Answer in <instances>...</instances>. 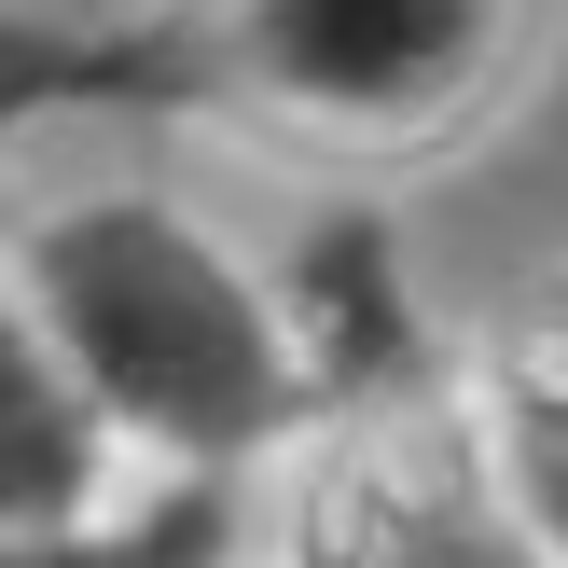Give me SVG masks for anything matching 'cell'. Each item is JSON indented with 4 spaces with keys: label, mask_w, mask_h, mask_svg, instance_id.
Returning a JSON list of instances; mask_svg holds the SVG:
<instances>
[{
    "label": "cell",
    "mask_w": 568,
    "mask_h": 568,
    "mask_svg": "<svg viewBox=\"0 0 568 568\" xmlns=\"http://www.w3.org/2000/svg\"><path fill=\"white\" fill-rule=\"evenodd\" d=\"M28 333L70 361L111 444L166 458V486H236L305 430L277 292L166 194H70L28 222Z\"/></svg>",
    "instance_id": "cell-1"
},
{
    "label": "cell",
    "mask_w": 568,
    "mask_h": 568,
    "mask_svg": "<svg viewBox=\"0 0 568 568\" xmlns=\"http://www.w3.org/2000/svg\"><path fill=\"white\" fill-rule=\"evenodd\" d=\"M166 28L194 111H250L333 153H416L499 98L527 0H209Z\"/></svg>",
    "instance_id": "cell-2"
},
{
    "label": "cell",
    "mask_w": 568,
    "mask_h": 568,
    "mask_svg": "<svg viewBox=\"0 0 568 568\" xmlns=\"http://www.w3.org/2000/svg\"><path fill=\"white\" fill-rule=\"evenodd\" d=\"M292 444L305 458H292V514H277L292 568H541L444 361L320 403Z\"/></svg>",
    "instance_id": "cell-3"
},
{
    "label": "cell",
    "mask_w": 568,
    "mask_h": 568,
    "mask_svg": "<svg viewBox=\"0 0 568 568\" xmlns=\"http://www.w3.org/2000/svg\"><path fill=\"white\" fill-rule=\"evenodd\" d=\"M458 416H471V444H486L499 499H514L527 555L568 568V264L486 333V361L458 375Z\"/></svg>",
    "instance_id": "cell-4"
},
{
    "label": "cell",
    "mask_w": 568,
    "mask_h": 568,
    "mask_svg": "<svg viewBox=\"0 0 568 568\" xmlns=\"http://www.w3.org/2000/svg\"><path fill=\"white\" fill-rule=\"evenodd\" d=\"M98 499H111V430L70 388V361L28 333V305L0 292V541L98 527Z\"/></svg>",
    "instance_id": "cell-5"
},
{
    "label": "cell",
    "mask_w": 568,
    "mask_h": 568,
    "mask_svg": "<svg viewBox=\"0 0 568 568\" xmlns=\"http://www.w3.org/2000/svg\"><path fill=\"white\" fill-rule=\"evenodd\" d=\"M70 111H194L181 83V28H83V14H14L0 0V153L28 125H70Z\"/></svg>",
    "instance_id": "cell-6"
},
{
    "label": "cell",
    "mask_w": 568,
    "mask_h": 568,
    "mask_svg": "<svg viewBox=\"0 0 568 568\" xmlns=\"http://www.w3.org/2000/svg\"><path fill=\"white\" fill-rule=\"evenodd\" d=\"M222 555H236L222 486H166V499H139V514L55 527V541H0V568H222Z\"/></svg>",
    "instance_id": "cell-7"
},
{
    "label": "cell",
    "mask_w": 568,
    "mask_h": 568,
    "mask_svg": "<svg viewBox=\"0 0 568 568\" xmlns=\"http://www.w3.org/2000/svg\"><path fill=\"white\" fill-rule=\"evenodd\" d=\"M222 568H236V555H222Z\"/></svg>",
    "instance_id": "cell-8"
}]
</instances>
